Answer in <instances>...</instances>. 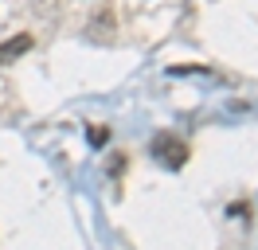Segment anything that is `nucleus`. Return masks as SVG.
Segmentation results:
<instances>
[{"instance_id":"1","label":"nucleus","mask_w":258,"mask_h":250,"mask_svg":"<svg viewBox=\"0 0 258 250\" xmlns=\"http://www.w3.org/2000/svg\"><path fill=\"white\" fill-rule=\"evenodd\" d=\"M153 156H157V160H161L164 168H184V164H188V145H184V141L176 137V133H157V137H153Z\"/></svg>"},{"instance_id":"2","label":"nucleus","mask_w":258,"mask_h":250,"mask_svg":"<svg viewBox=\"0 0 258 250\" xmlns=\"http://www.w3.org/2000/svg\"><path fill=\"white\" fill-rule=\"evenodd\" d=\"M35 47V35H28V31H20V35H12L8 43H0V67H8V62H16L20 55H28Z\"/></svg>"},{"instance_id":"3","label":"nucleus","mask_w":258,"mask_h":250,"mask_svg":"<svg viewBox=\"0 0 258 250\" xmlns=\"http://www.w3.org/2000/svg\"><path fill=\"white\" fill-rule=\"evenodd\" d=\"M86 141H90V145H106V141H110V129H102V125H90V129H86Z\"/></svg>"}]
</instances>
